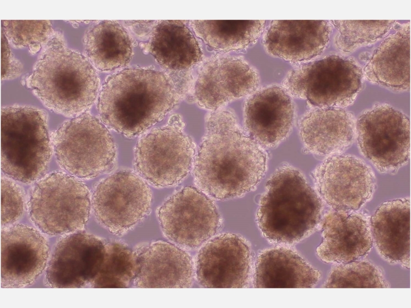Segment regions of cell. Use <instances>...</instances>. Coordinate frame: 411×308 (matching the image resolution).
Segmentation results:
<instances>
[{"label":"cell","instance_id":"6da1fadb","mask_svg":"<svg viewBox=\"0 0 411 308\" xmlns=\"http://www.w3.org/2000/svg\"><path fill=\"white\" fill-rule=\"evenodd\" d=\"M206 125L193 166L195 184L209 197L220 200L253 189L266 170L263 147L241 128L230 110L212 111Z\"/></svg>","mask_w":411,"mask_h":308},{"label":"cell","instance_id":"7a4b0ae2","mask_svg":"<svg viewBox=\"0 0 411 308\" xmlns=\"http://www.w3.org/2000/svg\"><path fill=\"white\" fill-rule=\"evenodd\" d=\"M178 100L177 92L162 72L126 69L106 79L99 93L97 108L106 126L132 138L162 120Z\"/></svg>","mask_w":411,"mask_h":308},{"label":"cell","instance_id":"3957f363","mask_svg":"<svg viewBox=\"0 0 411 308\" xmlns=\"http://www.w3.org/2000/svg\"><path fill=\"white\" fill-rule=\"evenodd\" d=\"M323 210L322 200L303 175L284 165L267 182L257 211V223L271 242L293 244L314 231Z\"/></svg>","mask_w":411,"mask_h":308},{"label":"cell","instance_id":"277c9868","mask_svg":"<svg viewBox=\"0 0 411 308\" xmlns=\"http://www.w3.org/2000/svg\"><path fill=\"white\" fill-rule=\"evenodd\" d=\"M30 87L47 108L65 116L86 112L99 93L100 79L89 60L52 37L29 79Z\"/></svg>","mask_w":411,"mask_h":308},{"label":"cell","instance_id":"5b68a950","mask_svg":"<svg viewBox=\"0 0 411 308\" xmlns=\"http://www.w3.org/2000/svg\"><path fill=\"white\" fill-rule=\"evenodd\" d=\"M53 151L44 110L22 106L1 109V168L12 180L30 183L47 169Z\"/></svg>","mask_w":411,"mask_h":308},{"label":"cell","instance_id":"8992f818","mask_svg":"<svg viewBox=\"0 0 411 308\" xmlns=\"http://www.w3.org/2000/svg\"><path fill=\"white\" fill-rule=\"evenodd\" d=\"M90 207L88 186L80 179L60 171L39 179L27 203L31 221L38 229L50 236L82 230L88 221Z\"/></svg>","mask_w":411,"mask_h":308},{"label":"cell","instance_id":"52a82bcc","mask_svg":"<svg viewBox=\"0 0 411 308\" xmlns=\"http://www.w3.org/2000/svg\"><path fill=\"white\" fill-rule=\"evenodd\" d=\"M364 80L363 69L353 58L332 54L290 70L283 87L314 107L344 108L356 100Z\"/></svg>","mask_w":411,"mask_h":308},{"label":"cell","instance_id":"ba28073f","mask_svg":"<svg viewBox=\"0 0 411 308\" xmlns=\"http://www.w3.org/2000/svg\"><path fill=\"white\" fill-rule=\"evenodd\" d=\"M51 139L59 166L79 179L93 178L114 165V139L106 125L90 113L84 112L65 122Z\"/></svg>","mask_w":411,"mask_h":308},{"label":"cell","instance_id":"9c48e42d","mask_svg":"<svg viewBox=\"0 0 411 308\" xmlns=\"http://www.w3.org/2000/svg\"><path fill=\"white\" fill-rule=\"evenodd\" d=\"M177 115L166 125L152 128L138 139L135 148V172L158 187L176 185L189 174L195 159V145Z\"/></svg>","mask_w":411,"mask_h":308},{"label":"cell","instance_id":"30bf717a","mask_svg":"<svg viewBox=\"0 0 411 308\" xmlns=\"http://www.w3.org/2000/svg\"><path fill=\"white\" fill-rule=\"evenodd\" d=\"M363 155L382 172H394L410 156V123L401 111L387 104L365 110L356 124Z\"/></svg>","mask_w":411,"mask_h":308},{"label":"cell","instance_id":"8fae6325","mask_svg":"<svg viewBox=\"0 0 411 308\" xmlns=\"http://www.w3.org/2000/svg\"><path fill=\"white\" fill-rule=\"evenodd\" d=\"M152 195L146 182L136 172L117 171L100 181L91 204L99 223L110 233L122 235L150 211Z\"/></svg>","mask_w":411,"mask_h":308},{"label":"cell","instance_id":"7c38bea8","mask_svg":"<svg viewBox=\"0 0 411 308\" xmlns=\"http://www.w3.org/2000/svg\"><path fill=\"white\" fill-rule=\"evenodd\" d=\"M157 215L164 236L185 249L203 244L215 235L221 224L213 201L193 186H185L170 196L159 207Z\"/></svg>","mask_w":411,"mask_h":308},{"label":"cell","instance_id":"4fadbf2b","mask_svg":"<svg viewBox=\"0 0 411 308\" xmlns=\"http://www.w3.org/2000/svg\"><path fill=\"white\" fill-rule=\"evenodd\" d=\"M312 177L322 201L337 211L358 210L371 199L375 190L372 170L354 156L328 157L315 168Z\"/></svg>","mask_w":411,"mask_h":308},{"label":"cell","instance_id":"5bb4252c","mask_svg":"<svg viewBox=\"0 0 411 308\" xmlns=\"http://www.w3.org/2000/svg\"><path fill=\"white\" fill-rule=\"evenodd\" d=\"M253 256L247 241L230 233L211 238L195 260L197 280L207 288H245L251 279Z\"/></svg>","mask_w":411,"mask_h":308},{"label":"cell","instance_id":"9a60e30c","mask_svg":"<svg viewBox=\"0 0 411 308\" xmlns=\"http://www.w3.org/2000/svg\"><path fill=\"white\" fill-rule=\"evenodd\" d=\"M259 85L257 71L246 60L218 55L202 65L195 83L194 98L199 106L214 111L250 95Z\"/></svg>","mask_w":411,"mask_h":308},{"label":"cell","instance_id":"2e32d148","mask_svg":"<svg viewBox=\"0 0 411 308\" xmlns=\"http://www.w3.org/2000/svg\"><path fill=\"white\" fill-rule=\"evenodd\" d=\"M1 239V287L32 284L48 262L49 247L43 233L26 225L11 224L2 228Z\"/></svg>","mask_w":411,"mask_h":308},{"label":"cell","instance_id":"e0dca14e","mask_svg":"<svg viewBox=\"0 0 411 308\" xmlns=\"http://www.w3.org/2000/svg\"><path fill=\"white\" fill-rule=\"evenodd\" d=\"M105 243L82 232L72 233L57 244L46 270V282L54 288H79L90 284L102 263Z\"/></svg>","mask_w":411,"mask_h":308},{"label":"cell","instance_id":"ac0fdd59","mask_svg":"<svg viewBox=\"0 0 411 308\" xmlns=\"http://www.w3.org/2000/svg\"><path fill=\"white\" fill-rule=\"evenodd\" d=\"M244 117L247 133L263 148L272 147L289 134L295 107L286 89L273 84L258 88L248 96Z\"/></svg>","mask_w":411,"mask_h":308},{"label":"cell","instance_id":"d6986e66","mask_svg":"<svg viewBox=\"0 0 411 308\" xmlns=\"http://www.w3.org/2000/svg\"><path fill=\"white\" fill-rule=\"evenodd\" d=\"M322 241L316 248L318 257L328 263L358 260L370 250L373 239L370 220L353 211L331 210L322 217Z\"/></svg>","mask_w":411,"mask_h":308},{"label":"cell","instance_id":"ffe728a7","mask_svg":"<svg viewBox=\"0 0 411 308\" xmlns=\"http://www.w3.org/2000/svg\"><path fill=\"white\" fill-rule=\"evenodd\" d=\"M332 32L327 20L273 21L263 37L267 52L294 63L306 62L321 55Z\"/></svg>","mask_w":411,"mask_h":308},{"label":"cell","instance_id":"44dd1931","mask_svg":"<svg viewBox=\"0 0 411 308\" xmlns=\"http://www.w3.org/2000/svg\"><path fill=\"white\" fill-rule=\"evenodd\" d=\"M135 285L141 288L190 287L194 278L190 256L167 242L157 241L136 253Z\"/></svg>","mask_w":411,"mask_h":308},{"label":"cell","instance_id":"7402d4cb","mask_svg":"<svg viewBox=\"0 0 411 308\" xmlns=\"http://www.w3.org/2000/svg\"><path fill=\"white\" fill-rule=\"evenodd\" d=\"M356 124L353 114L344 108L314 107L303 116L298 126L306 150L328 157L341 154L352 144Z\"/></svg>","mask_w":411,"mask_h":308},{"label":"cell","instance_id":"603a6c76","mask_svg":"<svg viewBox=\"0 0 411 308\" xmlns=\"http://www.w3.org/2000/svg\"><path fill=\"white\" fill-rule=\"evenodd\" d=\"M373 241L380 255L393 263L410 268V200L383 203L370 220Z\"/></svg>","mask_w":411,"mask_h":308},{"label":"cell","instance_id":"cb8c5ba5","mask_svg":"<svg viewBox=\"0 0 411 308\" xmlns=\"http://www.w3.org/2000/svg\"><path fill=\"white\" fill-rule=\"evenodd\" d=\"M370 83L397 91L410 88V23L402 24L373 51L363 69Z\"/></svg>","mask_w":411,"mask_h":308},{"label":"cell","instance_id":"d4e9b609","mask_svg":"<svg viewBox=\"0 0 411 308\" xmlns=\"http://www.w3.org/2000/svg\"><path fill=\"white\" fill-rule=\"evenodd\" d=\"M320 274L292 249L275 247L257 257L253 276L256 288H311Z\"/></svg>","mask_w":411,"mask_h":308},{"label":"cell","instance_id":"484cf974","mask_svg":"<svg viewBox=\"0 0 411 308\" xmlns=\"http://www.w3.org/2000/svg\"><path fill=\"white\" fill-rule=\"evenodd\" d=\"M150 51L164 68L181 70L199 63L202 52L198 42L181 21L164 20L154 26Z\"/></svg>","mask_w":411,"mask_h":308},{"label":"cell","instance_id":"4316f807","mask_svg":"<svg viewBox=\"0 0 411 308\" xmlns=\"http://www.w3.org/2000/svg\"><path fill=\"white\" fill-rule=\"evenodd\" d=\"M84 43L87 58L100 71L125 66L132 56L131 38L124 28L115 21H102L92 26L86 33Z\"/></svg>","mask_w":411,"mask_h":308},{"label":"cell","instance_id":"83f0119b","mask_svg":"<svg viewBox=\"0 0 411 308\" xmlns=\"http://www.w3.org/2000/svg\"><path fill=\"white\" fill-rule=\"evenodd\" d=\"M195 34L213 49L226 53L241 50L263 32L264 20H193Z\"/></svg>","mask_w":411,"mask_h":308},{"label":"cell","instance_id":"f1b7e54d","mask_svg":"<svg viewBox=\"0 0 411 308\" xmlns=\"http://www.w3.org/2000/svg\"><path fill=\"white\" fill-rule=\"evenodd\" d=\"M136 256L123 244L105 243L104 259L97 274L90 283L94 288H123L134 280Z\"/></svg>","mask_w":411,"mask_h":308},{"label":"cell","instance_id":"f546056e","mask_svg":"<svg viewBox=\"0 0 411 308\" xmlns=\"http://www.w3.org/2000/svg\"><path fill=\"white\" fill-rule=\"evenodd\" d=\"M395 22V20L330 21L338 30L335 44L345 53L376 42L389 32Z\"/></svg>","mask_w":411,"mask_h":308},{"label":"cell","instance_id":"4dcf8cb0","mask_svg":"<svg viewBox=\"0 0 411 308\" xmlns=\"http://www.w3.org/2000/svg\"><path fill=\"white\" fill-rule=\"evenodd\" d=\"M382 272L367 261L338 264L329 273L323 287L387 288Z\"/></svg>","mask_w":411,"mask_h":308},{"label":"cell","instance_id":"1f68e13d","mask_svg":"<svg viewBox=\"0 0 411 308\" xmlns=\"http://www.w3.org/2000/svg\"><path fill=\"white\" fill-rule=\"evenodd\" d=\"M2 32L14 46L29 47L34 54L50 40L53 29L49 20H2Z\"/></svg>","mask_w":411,"mask_h":308},{"label":"cell","instance_id":"d6a6232c","mask_svg":"<svg viewBox=\"0 0 411 308\" xmlns=\"http://www.w3.org/2000/svg\"><path fill=\"white\" fill-rule=\"evenodd\" d=\"M23 190L11 179H1V225L13 224L18 220L24 209Z\"/></svg>","mask_w":411,"mask_h":308},{"label":"cell","instance_id":"836d02e7","mask_svg":"<svg viewBox=\"0 0 411 308\" xmlns=\"http://www.w3.org/2000/svg\"><path fill=\"white\" fill-rule=\"evenodd\" d=\"M1 33V79L10 80L20 74L22 71L23 66L22 64L13 56L10 49L7 38L2 31Z\"/></svg>","mask_w":411,"mask_h":308}]
</instances>
